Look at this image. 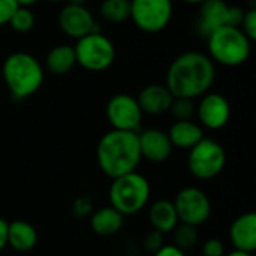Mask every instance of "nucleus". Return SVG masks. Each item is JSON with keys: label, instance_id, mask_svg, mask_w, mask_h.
Segmentation results:
<instances>
[{"label": "nucleus", "instance_id": "6", "mask_svg": "<svg viewBox=\"0 0 256 256\" xmlns=\"http://www.w3.org/2000/svg\"><path fill=\"white\" fill-rule=\"evenodd\" d=\"M76 64L88 72H104L116 62V45L100 30L88 33L74 45Z\"/></svg>", "mask_w": 256, "mask_h": 256}, {"label": "nucleus", "instance_id": "21", "mask_svg": "<svg viewBox=\"0 0 256 256\" xmlns=\"http://www.w3.org/2000/svg\"><path fill=\"white\" fill-rule=\"evenodd\" d=\"M76 66L74 45L58 44L52 46L45 56V68L54 75H66Z\"/></svg>", "mask_w": 256, "mask_h": 256}, {"label": "nucleus", "instance_id": "16", "mask_svg": "<svg viewBox=\"0 0 256 256\" xmlns=\"http://www.w3.org/2000/svg\"><path fill=\"white\" fill-rule=\"evenodd\" d=\"M230 240L237 250L254 254L256 250V214L254 212L238 216L230 228Z\"/></svg>", "mask_w": 256, "mask_h": 256}, {"label": "nucleus", "instance_id": "4", "mask_svg": "<svg viewBox=\"0 0 256 256\" xmlns=\"http://www.w3.org/2000/svg\"><path fill=\"white\" fill-rule=\"evenodd\" d=\"M207 51L214 64L237 68L249 60L252 40L240 27L224 26L207 36Z\"/></svg>", "mask_w": 256, "mask_h": 256}, {"label": "nucleus", "instance_id": "11", "mask_svg": "<svg viewBox=\"0 0 256 256\" xmlns=\"http://www.w3.org/2000/svg\"><path fill=\"white\" fill-rule=\"evenodd\" d=\"M105 116L112 129L129 132H138L144 117L136 98L128 93H117L110 98Z\"/></svg>", "mask_w": 256, "mask_h": 256}, {"label": "nucleus", "instance_id": "24", "mask_svg": "<svg viewBox=\"0 0 256 256\" xmlns=\"http://www.w3.org/2000/svg\"><path fill=\"white\" fill-rule=\"evenodd\" d=\"M34 24H36V16L33 10L24 6H18L8 22V26H10V28L16 33H28L33 30Z\"/></svg>", "mask_w": 256, "mask_h": 256}, {"label": "nucleus", "instance_id": "3", "mask_svg": "<svg viewBox=\"0 0 256 256\" xmlns=\"http://www.w3.org/2000/svg\"><path fill=\"white\" fill-rule=\"evenodd\" d=\"M2 78L9 94L15 100H24L39 92L45 80V69L33 54L16 51L3 60Z\"/></svg>", "mask_w": 256, "mask_h": 256}, {"label": "nucleus", "instance_id": "32", "mask_svg": "<svg viewBox=\"0 0 256 256\" xmlns=\"http://www.w3.org/2000/svg\"><path fill=\"white\" fill-rule=\"evenodd\" d=\"M6 238H8V222L3 218H0V252L8 246Z\"/></svg>", "mask_w": 256, "mask_h": 256}, {"label": "nucleus", "instance_id": "35", "mask_svg": "<svg viewBox=\"0 0 256 256\" xmlns=\"http://www.w3.org/2000/svg\"><path fill=\"white\" fill-rule=\"evenodd\" d=\"M180 2H183V3H186V4H192V6H200V4H202L206 0H180Z\"/></svg>", "mask_w": 256, "mask_h": 256}, {"label": "nucleus", "instance_id": "26", "mask_svg": "<svg viewBox=\"0 0 256 256\" xmlns=\"http://www.w3.org/2000/svg\"><path fill=\"white\" fill-rule=\"evenodd\" d=\"M94 210V206H93V201L90 196H78L74 202H72V207H70V212H72V216L76 218V219H87L92 216Z\"/></svg>", "mask_w": 256, "mask_h": 256}, {"label": "nucleus", "instance_id": "33", "mask_svg": "<svg viewBox=\"0 0 256 256\" xmlns=\"http://www.w3.org/2000/svg\"><path fill=\"white\" fill-rule=\"evenodd\" d=\"M18 6H24V8H30L33 4H36L39 0H15Z\"/></svg>", "mask_w": 256, "mask_h": 256}, {"label": "nucleus", "instance_id": "5", "mask_svg": "<svg viewBox=\"0 0 256 256\" xmlns=\"http://www.w3.org/2000/svg\"><path fill=\"white\" fill-rule=\"evenodd\" d=\"M150 194V182L142 174L134 171L112 178L108 198L110 206L126 218L144 210L148 204Z\"/></svg>", "mask_w": 256, "mask_h": 256}, {"label": "nucleus", "instance_id": "19", "mask_svg": "<svg viewBox=\"0 0 256 256\" xmlns=\"http://www.w3.org/2000/svg\"><path fill=\"white\" fill-rule=\"evenodd\" d=\"M166 134L172 147L182 150H190L204 138V129L194 120L174 122Z\"/></svg>", "mask_w": 256, "mask_h": 256}, {"label": "nucleus", "instance_id": "22", "mask_svg": "<svg viewBox=\"0 0 256 256\" xmlns=\"http://www.w3.org/2000/svg\"><path fill=\"white\" fill-rule=\"evenodd\" d=\"M99 15L105 22L123 24L130 20V0H102Z\"/></svg>", "mask_w": 256, "mask_h": 256}, {"label": "nucleus", "instance_id": "31", "mask_svg": "<svg viewBox=\"0 0 256 256\" xmlns=\"http://www.w3.org/2000/svg\"><path fill=\"white\" fill-rule=\"evenodd\" d=\"M154 256H186V252L180 250L178 248H176L174 244H164L156 254H153Z\"/></svg>", "mask_w": 256, "mask_h": 256}, {"label": "nucleus", "instance_id": "29", "mask_svg": "<svg viewBox=\"0 0 256 256\" xmlns=\"http://www.w3.org/2000/svg\"><path fill=\"white\" fill-rule=\"evenodd\" d=\"M225 244L219 238H208L202 244V256H225Z\"/></svg>", "mask_w": 256, "mask_h": 256}, {"label": "nucleus", "instance_id": "23", "mask_svg": "<svg viewBox=\"0 0 256 256\" xmlns=\"http://www.w3.org/2000/svg\"><path fill=\"white\" fill-rule=\"evenodd\" d=\"M172 240H174L172 244L176 248H178L183 252H188L194 249L200 240L198 228L192 225H186V224H178L172 231Z\"/></svg>", "mask_w": 256, "mask_h": 256}, {"label": "nucleus", "instance_id": "9", "mask_svg": "<svg viewBox=\"0 0 256 256\" xmlns=\"http://www.w3.org/2000/svg\"><path fill=\"white\" fill-rule=\"evenodd\" d=\"M244 15V9L240 6L228 4L225 0H206L200 4V15L196 20L198 33L207 39L214 30L224 26L240 27Z\"/></svg>", "mask_w": 256, "mask_h": 256}, {"label": "nucleus", "instance_id": "28", "mask_svg": "<svg viewBox=\"0 0 256 256\" xmlns=\"http://www.w3.org/2000/svg\"><path fill=\"white\" fill-rule=\"evenodd\" d=\"M142 244H144V249H146V250H148V252H152V254H156V252L165 244V243H164V234H160V232L152 230V231L144 237Z\"/></svg>", "mask_w": 256, "mask_h": 256}, {"label": "nucleus", "instance_id": "34", "mask_svg": "<svg viewBox=\"0 0 256 256\" xmlns=\"http://www.w3.org/2000/svg\"><path fill=\"white\" fill-rule=\"evenodd\" d=\"M225 256H254V254H249V252H243V250H237V249H234V250H231V252L225 254Z\"/></svg>", "mask_w": 256, "mask_h": 256}, {"label": "nucleus", "instance_id": "2", "mask_svg": "<svg viewBox=\"0 0 256 256\" xmlns=\"http://www.w3.org/2000/svg\"><path fill=\"white\" fill-rule=\"evenodd\" d=\"M96 160L100 171L111 180L136 171L141 162L138 132L116 129L106 132L98 142Z\"/></svg>", "mask_w": 256, "mask_h": 256}, {"label": "nucleus", "instance_id": "37", "mask_svg": "<svg viewBox=\"0 0 256 256\" xmlns=\"http://www.w3.org/2000/svg\"><path fill=\"white\" fill-rule=\"evenodd\" d=\"M48 2H52V3H68L69 0H48Z\"/></svg>", "mask_w": 256, "mask_h": 256}, {"label": "nucleus", "instance_id": "27", "mask_svg": "<svg viewBox=\"0 0 256 256\" xmlns=\"http://www.w3.org/2000/svg\"><path fill=\"white\" fill-rule=\"evenodd\" d=\"M240 28L243 30V33L254 42L256 39V9L250 8L248 10H244Z\"/></svg>", "mask_w": 256, "mask_h": 256}, {"label": "nucleus", "instance_id": "10", "mask_svg": "<svg viewBox=\"0 0 256 256\" xmlns=\"http://www.w3.org/2000/svg\"><path fill=\"white\" fill-rule=\"evenodd\" d=\"M172 204L176 207L180 224L198 228L212 216V201L208 195L202 189L195 186L182 189L176 195Z\"/></svg>", "mask_w": 256, "mask_h": 256}, {"label": "nucleus", "instance_id": "12", "mask_svg": "<svg viewBox=\"0 0 256 256\" xmlns=\"http://www.w3.org/2000/svg\"><path fill=\"white\" fill-rule=\"evenodd\" d=\"M57 22L60 30L68 38H72L75 40L88 33L100 30L94 15L86 4L64 3V6L58 12Z\"/></svg>", "mask_w": 256, "mask_h": 256}, {"label": "nucleus", "instance_id": "20", "mask_svg": "<svg viewBox=\"0 0 256 256\" xmlns=\"http://www.w3.org/2000/svg\"><path fill=\"white\" fill-rule=\"evenodd\" d=\"M148 220L154 231L160 234L172 232L180 224L176 207L170 200H158L148 208Z\"/></svg>", "mask_w": 256, "mask_h": 256}, {"label": "nucleus", "instance_id": "1", "mask_svg": "<svg viewBox=\"0 0 256 256\" xmlns=\"http://www.w3.org/2000/svg\"><path fill=\"white\" fill-rule=\"evenodd\" d=\"M216 80V64L201 51H184L168 66L165 86L174 98L198 99L208 93Z\"/></svg>", "mask_w": 256, "mask_h": 256}, {"label": "nucleus", "instance_id": "8", "mask_svg": "<svg viewBox=\"0 0 256 256\" xmlns=\"http://www.w3.org/2000/svg\"><path fill=\"white\" fill-rule=\"evenodd\" d=\"M174 15L172 0H130V21L144 33L165 30Z\"/></svg>", "mask_w": 256, "mask_h": 256}, {"label": "nucleus", "instance_id": "15", "mask_svg": "<svg viewBox=\"0 0 256 256\" xmlns=\"http://www.w3.org/2000/svg\"><path fill=\"white\" fill-rule=\"evenodd\" d=\"M174 96L165 84H148L136 96L142 114L162 116L170 111Z\"/></svg>", "mask_w": 256, "mask_h": 256}, {"label": "nucleus", "instance_id": "25", "mask_svg": "<svg viewBox=\"0 0 256 256\" xmlns=\"http://www.w3.org/2000/svg\"><path fill=\"white\" fill-rule=\"evenodd\" d=\"M195 110H196L195 100L186 98H174L168 112L172 116L174 122H180V120H192V117L195 116Z\"/></svg>", "mask_w": 256, "mask_h": 256}, {"label": "nucleus", "instance_id": "30", "mask_svg": "<svg viewBox=\"0 0 256 256\" xmlns=\"http://www.w3.org/2000/svg\"><path fill=\"white\" fill-rule=\"evenodd\" d=\"M18 4L15 0H0V27L6 26L12 16V14L16 10Z\"/></svg>", "mask_w": 256, "mask_h": 256}, {"label": "nucleus", "instance_id": "13", "mask_svg": "<svg viewBox=\"0 0 256 256\" xmlns=\"http://www.w3.org/2000/svg\"><path fill=\"white\" fill-rule=\"evenodd\" d=\"M195 114L202 129L219 130L225 128L231 118V105L224 94L208 92L200 98Z\"/></svg>", "mask_w": 256, "mask_h": 256}, {"label": "nucleus", "instance_id": "14", "mask_svg": "<svg viewBox=\"0 0 256 256\" xmlns=\"http://www.w3.org/2000/svg\"><path fill=\"white\" fill-rule=\"evenodd\" d=\"M138 144L141 159H146L152 164H164L172 154V144L165 130L148 128L138 134Z\"/></svg>", "mask_w": 256, "mask_h": 256}, {"label": "nucleus", "instance_id": "17", "mask_svg": "<svg viewBox=\"0 0 256 256\" xmlns=\"http://www.w3.org/2000/svg\"><path fill=\"white\" fill-rule=\"evenodd\" d=\"M88 219L92 231L99 237H112L120 232L124 225V216L111 206L93 210Z\"/></svg>", "mask_w": 256, "mask_h": 256}, {"label": "nucleus", "instance_id": "7", "mask_svg": "<svg viewBox=\"0 0 256 256\" xmlns=\"http://www.w3.org/2000/svg\"><path fill=\"white\" fill-rule=\"evenodd\" d=\"M226 165V153L222 144L213 138L204 136L196 146L189 150L188 168L189 172L202 182L213 180L224 171Z\"/></svg>", "mask_w": 256, "mask_h": 256}, {"label": "nucleus", "instance_id": "18", "mask_svg": "<svg viewBox=\"0 0 256 256\" xmlns=\"http://www.w3.org/2000/svg\"><path fill=\"white\" fill-rule=\"evenodd\" d=\"M6 243L15 252H30L38 244V231L27 220H14L8 222V238Z\"/></svg>", "mask_w": 256, "mask_h": 256}, {"label": "nucleus", "instance_id": "36", "mask_svg": "<svg viewBox=\"0 0 256 256\" xmlns=\"http://www.w3.org/2000/svg\"><path fill=\"white\" fill-rule=\"evenodd\" d=\"M68 3H75V4H84L86 0H69Z\"/></svg>", "mask_w": 256, "mask_h": 256}]
</instances>
